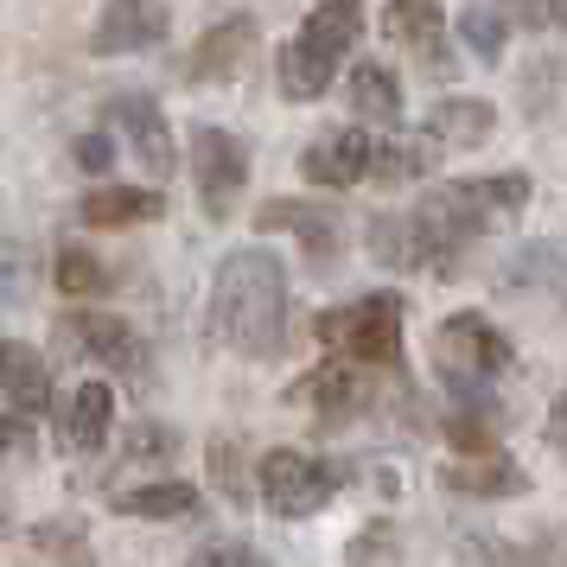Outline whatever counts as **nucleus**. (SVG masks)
I'll return each mask as SVG.
<instances>
[{"label": "nucleus", "mask_w": 567, "mask_h": 567, "mask_svg": "<svg viewBox=\"0 0 567 567\" xmlns=\"http://www.w3.org/2000/svg\"><path fill=\"white\" fill-rule=\"evenodd\" d=\"M440 485L460 491V497H523L529 472L497 453V460H472V465H440Z\"/></svg>", "instance_id": "obj_20"}, {"label": "nucleus", "mask_w": 567, "mask_h": 567, "mask_svg": "<svg viewBox=\"0 0 567 567\" xmlns=\"http://www.w3.org/2000/svg\"><path fill=\"white\" fill-rule=\"evenodd\" d=\"M71 154H78L83 173H109L115 147H109V134H103V128H90V134H78V141H71Z\"/></svg>", "instance_id": "obj_33"}, {"label": "nucleus", "mask_w": 567, "mask_h": 567, "mask_svg": "<svg viewBox=\"0 0 567 567\" xmlns=\"http://www.w3.org/2000/svg\"><path fill=\"white\" fill-rule=\"evenodd\" d=\"M261 504L275 516H312L326 511L338 497V485L351 478V465L344 460H326V453H300V446H275V453H261Z\"/></svg>", "instance_id": "obj_3"}, {"label": "nucleus", "mask_w": 567, "mask_h": 567, "mask_svg": "<svg viewBox=\"0 0 567 567\" xmlns=\"http://www.w3.org/2000/svg\"><path fill=\"white\" fill-rule=\"evenodd\" d=\"M460 39L472 45L478 64H497V58H504V13H497V7H465L460 13Z\"/></svg>", "instance_id": "obj_28"}, {"label": "nucleus", "mask_w": 567, "mask_h": 567, "mask_svg": "<svg viewBox=\"0 0 567 567\" xmlns=\"http://www.w3.org/2000/svg\"><path fill=\"white\" fill-rule=\"evenodd\" d=\"M109 115L128 128L141 166H147L154 179H166V173H173V128H166V115H159L154 96H141V90H115V96H109Z\"/></svg>", "instance_id": "obj_11"}, {"label": "nucleus", "mask_w": 567, "mask_h": 567, "mask_svg": "<svg viewBox=\"0 0 567 567\" xmlns=\"http://www.w3.org/2000/svg\"><path fill=\"white\" fill-rule=\"evenodd\" d=\"M497 128V109L478 103V96H453V103H440L434 115H427V141H453V147H478L485 134Z\"/></svg>", "instance_id": "obj_22"}, {"label": "nucleus", "mask_w": 567, "mask_h": 567, "mask_svg": "<svg viewBox=\"0 0 567 567\" xmlns=\"http://www.w3.org/2000/svg\"><path fill=\"white\" fill-rule=\"evenodd\" d=\"M166 198L147 185H96L90 198H78V217L90 230H128V224H154Z\"/></svg>", "instance_id": "obj_16"}, {"label": "nucleus", "mask_w": 567, "mask_h": 567, "mask_svg": "<svg viewBox=\"0 0 567 567\" xmlns=\"http://www.w3.org/2000/svg\"><path fill=\"white\" fill-rule=\"evenodd\" d=\"M351 115L363 122H402V90L383 64H358L351 71Z\"/></svg>", "instance_id": "obj_25"}, {"label": "nucleus", "mask_w": 567, "mask_h": 567, "mask_svg": "<svg viewBox=\"0 0 567 567\" xmlns=\"http://www.w3.org/2000/svg\"><path fill=\"white\" fill-rule=\"evenodd\" d=\"M32 453V421L27 414H0V460H27Z\"/></svg>", "instance_id": "obj_34"}, {"label": "nucleus", "mask_w": 567, "mask_h": 567, "mask_svg": "<svg viewBox=\"0 0 567 567\" xmlns=\"http://www.w3.org/2000/svg\"><path fill=\"white\" fill-rule=\"evenodd\" d=\"M358 32H363V0H319L307 13V27L293 32L281 45V58H275L287 103H319L332 90L338 58L358 45Z\"/></svg>", "instance_id": "obj_2"}, {"label": "nucleus", "mask_w": 567, "mask_h": 567, "mask_svg": "<svg viewBox=\"0 0 567 567\" xmlns=\"http://www.w3.org/2000/svg\"><path fill=\"white\" fill-rule=\"evenodd\" d=\"M179 440H173V427H159V421H141L128 434V460H166Z\"/></svg>", "instance_id": "obj_31"}, {"label": "nucleus", "mask_w": 567, "mask_h": 567, "mask_svg": "<svg viewBox=\"0 0 567 567\" xmlns=\"http://www.w3.org/2000/svg\"><path fill=\"white\" fill-rule=\"evenodd\" d=\"M548 20H555V27H567V0H548Z\"/></svg>", "instance_id": "obj_37"}, {"label": "nucleus", "mask_w": 567, "mask_h": 567, "mask_svg": "<svg viewBox=\"0 0 567 567\" xmlns=\"http://www.w3.org/2000/svg\"><path fill=\"white\" fill-rule=\"evenodd\" d=\"M109 511L115 516H147V523H173V516L198 511V491L192 485H134V491H122Z\"/></svg>", "instance_id": "obj_24"}, {"label": "nucleus", "mask_w": 567, "mask_h": 567, "mask_svg": "<svg viewBox=\"0 0 567 567\" xmlns=\"http://www.w3.org/2000/svg\"><path fill=\"white\" fill-rule=\"evenodd\" d=\"M52 281H58V293H71V300L96 293V287H103V261H96V249H78V243H64V249H58Z\"/></svg>", "instance_id": "obj_27"}, {"label": "nucleus", "mask_w": 567, "mask_h": 567, "mask_svg": "<svg viewBox=\"0 0 567 567\" xmlns=\"http://www.w3.org/2000/svg\"><path fill=\"white\" fill-rule=\"evenodd\" d=\"M370 256L383 261V268H434V249H427L414 210H383V217H370Z\"/></svg>", "instance_id": "obj_18"}, {"label": "nucleus", "mask_w": 567, "mask_h": 567, "mask_svg": "<svg viewBox=\"0 0 567 567\" xmlns=\"http://www.w3.org/2000/svg\"><path fill=\"white\" fill-rule=\"evenodd\" d=\"M389 542H395V529H389V523H370V529L351 542V561H358V567H383L389 561Z\"/></svg>", "instance_id": "obj_32"}, {"label": "nucleus", "mask_w": 567, "mask_h": 567, "mask_svg": "<svg viewBox=\"0 0 567 567\" xmlns=\"http://www.w3.org/2000/svg\"><path fill=\"white\" fill-rule=\"evenodd\" d=\"M497 281H504V287H536V293H555V300L567 307V249H561V243H555V249H548V243H523V249H516V261L497 275Z\"/></svg>", "instance_id": "obj_21"}, {"label": "nucleus", "mask_w": 567, "mask_h": 567, "mask_svg": "<svg viewBox=\"0 0 567 567\" xmlns=\"http://www.w3.org/2000/svg\"><path fill=\"white\" fill-rule=\"evenodd\" d=\"M32 561L39 567H96V555H90V536H83L78 516H52V523L32 529Z\"/></svg>", "instance_id": "obj_23"}, {"label": "nucleus", "mask_w": 567, "mask_h": 567, "mask_svg": "<svg viewBox=\"0 0 567 567\" xmlns=\"http://www.w3.org/2000/svg\"><path fill=\"white\" fill-rule=\"evenodd\" d=\"M548 440H555V446L567 453V395L555 402V414H548Z\"/></svg>", "instance_id": "obj_36"}, {"label": "nucleus", "mask_w": 567, "mask_h": 567, "mask_svg": "<svg viewBox=\"0 0 567 567\" xmlns=\"http://www.w3.org/2000/svg\"><path fill=\"white\" fill-rule=\"evenodd\" d=\"M58 434L71 453H103V440L115 434V395L103 383H83L64 409H58Z\"/></svg>", "instance_id": "obj_17"}, {"label": "nucleus", "mask_w": 567, "mask_h": 567, "mask_svg": "<svg viewBox=\"0 0 567 567\" xmlns=\"http://www.w3.org/2000/svg\"><path fill=\"white\" fill-rule=\"evenodd\" d=\"M434 351H440L446 383H460V389H485L491 377H504V370L516 363L511 338L497 332L485 312H453V319H440Z\"/></svg>", "instance_id": "obj_5"}, {"label": "nucleus", "mask_w": 567, "mask_h": 567, "mask_svg": "<svg viewBox=\"0 0 567 567\" xmlns=\"http://www.w3.org/2000/svg\"><path fill=\"white\" fill-rule=\"evenodd\" d=\"M210 478H217V491H224V497H249V472H243V446H236L230 434H217L210 440Z\"/></svg>", "instance_id": "obj_29"}, {"label": "nucleus", "mask_w": 567, "mask_h": 567, "mask_svg": "<svg viewBox=\"0 0 567 567\" xmlns=\"http://www.w3.org/2000/svg\"><path fill=\"white\" fill-rule=\"evenodd\" d=\"M383 32L402 52L421 58L427 71H446V13H440V0H389Z\"/></svg>", "instance_id": "obj_12"}, {"label": "nucleus", "mask_w": 567, "mask_h": 567, "mask_svg": "<svg viewBox=\"0 0 567 567\" xmlns=\"http://www.w3.org/2000/svg\"><path fill=\"white\" fill-rule=\"evenodd\" d=\"M440 166V147L434 141H383L377 147V179L402 185V179H427Z\"/></svg>", "instance_id": "obj_26"}, {"label": "nucleus", "mask_w": 567, "mask_h": 567, "mask_svg": "<svg viewBox=\"0 0 567 567\" xmlns=\"http://www.w3.org/2000/svg\"><path fill=\"white\" fill-rule=\"evenodd\" d=\"M210 338L243 358H281L287 344V268L275 249H236L210 281Z\"/></svg>", "instance_id": "obj_1"}, {"label": "nucleus", "mask_w": 567, "mask_h": 567, "mask_svg": "<svg viewBox=\"0 0 567 567\" xmlns=\"http://www.w3.org/2000/svg\"><path fill=\"white\" fill-rule=\"evenodd\" d=\"M173 27L166 0H109L96 13V32H90V52L96 58H122V52H154Z\"/></svg>", "instance_id": "obj_7"}, {"label": "nucleus", "mask_w": 567, "mask_h": 567, "mask_svg": "<svg viewBox=\"0 0 567 567\" xmlns=\"http://www.w3.org/2000/svg\"><path fill=\"white\" fill-rule=\"evenodd\" d=\"M300 173H307L312 185H326V192H351L358 179H370L377 173V141L358 128H332L319 134L307 154H300Z\"/></svg>", "instance_id": "obj_9"}, {"label": "nucleus", "mask_w": 567, "mask_h": 567, "mask_svg": "<svg viewBox=\"0 0 567 567\" xmlns=\"http://www.w3.org/2000/svg\"><path fill=\"white\" fill-rule=\"evenodd\" d=\"M64 338L78 344V358H96V363H109V370H122V377H141L147 370V344L134 338V326H122L115 312H71L64 319Z\"/></svg>", "instance_id": "obj_10"}, {"label": "nucleus", "mask_w": 567, "mask_h": 567, "mask_svg": "<svg viewBox=\"0 0 567 567\" xmlns=\"http://www.w3.org/2000/svg\"><path fill=\"white\" fill-rule=\"evenodd\" d=\"M0 395L27 421L45 414V402H52V363H45V351H32L20 338H0Z\"/></svg>", "instance_id": "obj_13"}, {"label": "nucleus", "mask_w": 567, "mask_h": 567, "mask_svg": "<svg viewBox=\"0 0 567 567\" xmlns=\"http://www.w3.org/2000/svg\"><path fill=\"white\" fill-rule=\"evenodd\" d=\"M185 567H268V555L249 548V542H205Z\"/></svg>", "instance_id": "obj_30"}, {"label": "nucleus", "mask_w": 567, "mask_h": 567, "mask_svg": "<svg viewBox=\"0 0 567 567\" xmlns=\"http://www.w3.org/2000/svg\"><path fill=\"white\" fill-rule=\"evenodd\" d=\"M192 179H198L205 217L224 224L236 210V198L249 192V147H243L230 128H198L192 134Z\"/></svg>", "instance_id": "obj_6"}, {"label": "nucleus", "mask_w": 567, "mask_h": 567, "mask_svg": "<svg viewBox=\"0 0 567 567\" xmlns=\"http://www.w3.org/2000/svg\"><path fill=\"white\" fill-rule=\"evenodd\" d=\"M249 45H256V20H217V27L198 39V52L185 58V78L192 83H230L243 64H249Z\"/></svg>", "instance_id": "obj_14"}, {"label": "nucleus", "mask_w": 567, "mask_h": 567, "mask_svg": "<svg viewBox=\"0 0 567 567\" xmlns=\"http://www.w3.org/2000/svg\"><path fill=\"white\" fill-rule=\"evenodd\" d=\"M312 332L326 338L332 351H344V363H402V300L395 293H363L351 307H332L319 312V326Z\"/></svg>", "instance_id": "obj_4"}, {"label": "nucleus", "mask_w": 567, "mask_h": 567, "mask_svg": "<svg viewBox=\"0 0 567 567\" xmlns=\"http://www.w3.org/2000/svg\"><path fill=\"white\" fill-rule=\"evenodd\" d=\"M287 402L300 409L307 402L326 427H338V421H358L363 409H370V383L358 377V363H344V358H332V363H319V370H307L300 383L287 389Z\"/></svg>", "instance_id": "obj_8"}, {"label": "nucleus", "mask_w": 567, "mask_h": 567, "mask_svg": "<svg viewBox=\"0 0 567 567\" xmlns=\"http://www.w3.org/2000/svg\"><path fill=\"white\" fill-rule=\"evenodd\" d=\"M256 224L261 230H293L300 236V249H307L319 268H326L332 249H338V217L326 205H312V198H275V205L256 210Z\"/></svg>", "instance_id": "obj_15"}, {"label": "nucleus", "mask_w": 567, "mask_h": 567, "mask_svg": "<svg viewBox=\"0 0 567 567\" xmlns=\"http://www.w3.org/2000/svg\"><path fill=\"white\" fill-rule=\"evenodd\" d=\"M465 555L478 567H567V529L536 542H497V536H465Z\"/></svg>", "instance_id": "obj_19"}, {"label": "nucleus", "mask_w": 567, "mask_h": 567, "mask_svg": "<svg viewBox=\"0 0 567 567\" xmlns=\"http://www.w3.org/2000/svg\"><path fill=\"white\" fill-rule=\"evenodd\" d=\"M497 13H511L516 27H548V0H497Z\"/></svg>", "instance_id": "obj_35"}]
</instances>
